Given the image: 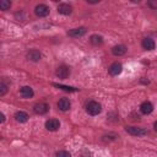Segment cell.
<instances>
[{"instance_id": "18", "label": "cell", "mask_w": 157, "mask_h": 157, "mask_svg": "<svg viewBox=\"0 0 157 157\" xmlns=\"http://www.w3.org/2000/svg\"><path fill=\"white\" fill-rule=\"evenodd\" d=\"M11 7V1H9V0H1L0 1V9L1 10H9Z\"/></svg>"}, {"instance_id": "23", "label": "cell", "mask_w": 157, "mask_h": 157, "mask_svg": "<svg viewBox=\"0 0 157 157\" xmlns=\"http://www.w3.org/2000/svg\"><path fill=\"white\" fill-rule=\"evenodd\" d=\"M4 121H5V115L1 113V123H4Z\"/></svg>"}, {"instance_id": "13", "label": "cell", "mask_w": 157, "mask_h": 157, "mask_svg": "<svg viewBox=\"0 0 157 157\" xmlns=\"http://www.w3.org/2000/svg\"><path fill=\"white\" fill-rule=\"evenodd\" d=\"M140 110H141L142 114H150V113L153 110V104H152L151 102H148V101H145V102L141 103Z\"/></svg>"}, {"instance_id": "9", "label": "cell", "mask_w": 157, "mask_h": 157, "mask_svg": "<svg viewBox=\"0 0 157 157\" xmlns=\"http://www.w3.org/2000/svg\"><path fill=\"white\" fill-rule=\"evenodd\" d=\"M58 12L61 13V15H70L72 12V6L66 4V2H63V4H59L58 6Z\"/></svg>"}, {"instance_id": "3", "label": "cell", "mask_w": 157, "mask_h": 157, "mask_svg": "<svg viewBox=\"0 0 157 157\" xmlns=\"http://www.w3.org/2000/svg\"><path fill=\"white\" fill-rule=\"evenodd\" d=\"M34 12L38 17H45L49 15V7L45 4H38L34 7Z\"/></svg>"}, {"instance_id": "12", "label": "cell", "mask_w": 157, "mask_h": 157, "mask_svg": "<svg viewBox=\"0 0 157 157\" xmlns=\"http://www.w3.org/2000/svg\"><path fill=\"white\" fill-rule=\"evenodd\" d=\"M33 94H34L33 90L29 86H23L20 88V96L22 98H31V97H33Z\"/></svg>"}, {"instance_id": "4", "label": "cell", "mask_w": 157, "mask_h": 157, "mask_svg": "<svg viewBox=\"0 0 157 157\" xmlns=\"http://www.w3.org/2000/svg\"><path fill=\"white\" fill-rule=\"evenodd\" d=\"M55 75L59 77V78H67L69 77V75H70V69L66 66V65H60L58 69H56V71H55Z\"/></svg>"}, {"instance_id": "17", "label": "cell", "mask_w": 157, "mask_h": 157, "mask_svg": "<svg viewBox=\"0 0 157 157\" xmlns=\"http://www.w3.org/2000/svg\"><path fill=\"white\" fill-rule=\"evenodd\" d=\"M90 42L93 44V45H101L103 43V38L98 34H92L91 38H90Z\"/></svg>"}, {"instance_id": "7", "label": "cell", "mask_w": 157, "mask_h": 157, "mask_svg": "<svg viewBox=\"0 0 157 157\" xmlns=\"http://www.w3.org/2000/svg\"><path fill=\"white\" fill-rule=\"evenodd\" d=\"M26 56H27V59L31 60V61H39L40 58H42V54H40V52L37 50V49H31V50L26 54Z\"/></svg>"}, {"instance_id": "21", "label": "cell", "mask_w": 157, "mask_h": 157, "mask_svg": "<svg viewBox=\"0 0 157 157\" xmlns=\"http://www.w3.org/2000/svg\"><path fill=\"white\" fill-rule=\"evenodd\" d=\"M6 92H7V86L4 82H1L0 83V96H5Z\"/></svg>"}, {"instance_id": "1", "label": "cell", "mask_w": 157, "mask_h": 157, "mask_svg": "<svg viewBox=\"0 0 157 157\" xmlns=\"http://www.w3.org/2000/svg\"><path fill=\"white\" fill-rule=\"evenodd\" d=\"M86 110L90 115H98L102 112V105L101 103H98L97 101H90L86 105Z\"/></svg>"}, {"instance_id": "22", "label": "cell", "mask_w": 157, "mask_h": 157, "mask_svg": "<svg viewBox=\"0 0 157 157\" xmlns=\"http://www.w3.org/2000/svg\"><path fill=\"white\" fill-rule=\"evenodd\" d=\"M147 5H148L151 9L157 10V0H148V1H147Z\"/></svg>"}, {"instance_id": "24", "label": "cell", "mask_w": 157, "mask_h": 157, "mask_svg": "<svg viewBox=\"0 0 157 157\" xmlns=\"http://www.w3.org/2000/svg\"><path fill=\"white\" fill-rule=\"evenodd\" d=\"M153 128H155V130L157 131V121H155V124H153Z\"/></svg>"}, {"instance_id": "5", "label": "cell", "mask_w": 157, "mask_h": 157, "mask_svg": "<svg viewBox=\"0 0 157 157\" xmlns=\"http://www.w3.org/2000/svg\"><path fill=\"white\" fill-rule=\"evenodd\" d=\"M60 128V121L58 119H48L45 121V129L49 131H56Z\"/></svg>"}, {"instance_id": "8", "label": "cell", "mask_w": 157, "mask_h": 157, "mask_svg": "<svg viewBox=\"0 0 157 157\" xmlns=\"http://www.w3.org/2000/svg\"><path fill=\"white\" fill-rule=\"evenodd\" d=\"M33 110H34V113L42 115V114H45L49 110V105L47 103H37V104H34Z\"/></svg>"}, {"instance_id": "19", "label": "cell", "mask_w": 157, "mask_h": 157, "mask_svg": "<svg viewBox=\"0 0 157 157\" xmlns=\"http://www.w3.org/2000/svg\"><path fill=\"white\" fill-rule=\"evenodd\" d=\"M53 86H55V87H58V88H61V90H64V91H67V92H75V91H76V88H74V87H69V86H64V85L53 83Z\"/></svg>"}, {"instance_id": "11", "label": "cell", "mask_w": 157, "mask_h": 157, "mask_svg": "<svg viewBox=\"0 0 157 157\" xmlns=\"http://www.w3.org/2000/svg\"><path fill=\"white\" fill-rule=\"evenodd\" d=\"M142 48L145 49V50H153L155 49V47H156V43H155V40L152 39V38H144L142 39Z\"/></svg>"}, {"instance_id": "2", "label": "cell", "mask_w": 157, "mask_h": 157, "mask_svg": "<svg viewBox=\"0 0 157 157\" xmlns=\"http://www.w3.org/2000/svg\"><path fill=\"white\" fill-rule=\"evenodd\" d=\"M125 131L132 136H144L147 134V130L144 128H137V126H126Z\"/></svg>"}, {"instance_id": "15", "label": "cell", "mask_w": 157, "mask_h": 157, "mask_svg": "<svg viewBox=\"0 0 157 157\" xmlns=\"http://www.w3.org/2000/svg\"><path fill=\"white\" fill-rule=\"evenodd\" d=\"M126 52V47L123 45V44H118V45H114L112 48V53L115 55V56H120V55H124Z\"/></svg>"}, {"instance_id": "16", "label": "cell", "mask_w": 157, "mask_h": 157, "mask_svg": "<svg viewBox=\"0 0 157 157\" xmlns=\"http://www.w3.org/2000/svg\"><path fill=\"white\" fill-rule=\"evenodd\" d=\"M15 120L18 123H26L28 120V114L26 112H22V110L16 112L15 113Z\"/></svg>"}, {"instance_id": "20", "label": "cell", "mask_w": 157, "mask_h": 157, "mask_svg": "<svg viewBox=\"0 0 157 157\" xmlns=\"http://www.w3.org/2000/svg\"><path fill=\"white\" fill-rule=\"evenodd\" d=\"M55 157H71V155H70V152H67L65 150H61V151H58L56 152Z\"/></svg>"}, {"instance_id": "10", "label": "cell", "mask_w": 157, "mask_h": 157, "mask_svg": "<svg viewBox=\"0 0 157 157\" xmlns=\"http://www.w3.org/2000/svg\"><path fill=\"white\" fill-rule=\"evenodd\" d=\"M86 34V28L85 27H78V28H72L67 32V36L70 37H82Z\"/></svg>"}, {"instance_id": "6", "label": "cell", "mask_w": 157, "mask_h": 157, "mask_svg": "<svg viewBox=\"0 0 157 157\" xmlns=\"http://www.w3.org/2000/svg\"><path fill=\"white\" fill-rule=\"evenodd\" d=\"M121 71H123V66H121L120 63H113V64L108 67V72H109L112 76H118Z\"/></svg>"}, {"instance_id": "14", "label": "cell", "mask_w": 157, "mask_h": 157, "mask_svg": "<svg viewBox=\"0 0 157 157\" xmlns=\"http://www.w3.org/2000/svg\"><path fill=\"white\" fill-rule=\"evenodd\" d=\"M70 107H71V103H70V101H69L67 98H61V99H59V102H58V108H59L60 110L66 112V110L70 109Z\"/></svg>"}]
</instances>
